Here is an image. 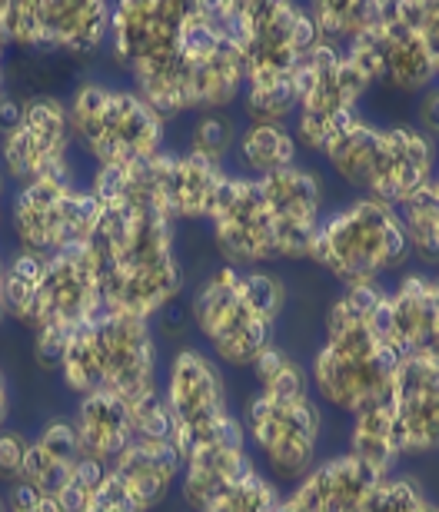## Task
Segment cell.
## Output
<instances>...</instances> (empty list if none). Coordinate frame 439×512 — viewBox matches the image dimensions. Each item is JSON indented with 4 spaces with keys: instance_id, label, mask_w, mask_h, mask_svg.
Masks as SVG:
<instances>
[{
    "instance_id": "6da1fadb",
    "label": "cell",
    "mask_w": 439,
    "mask_h": 512,
    "mask_svg": "<svg viewBox=\"0 0 439 512\" xmlns=\"http://www.w3.org/2000/svg\"><path fill=\"white\" fill-rule=\"evenodd\" d=\"M87 187L100 203L87 253L104 306L153 323L180 300L187 273L177 256V220L157 197L150 160L94 170Z\"/></svg>"
},
{
    "instance_id": "7a4b0ae2",
    "label": "cell",
    "mask_w": 439,
    "mask_h": 512,
    "mask_svg": "<svg viewBox=\"0 0 439 512\" xmlns=\"http://www.w3.org/2000/svg\"><path fill=\"white\" fill-rule=\"evenodd\" d=\"M57 380L74 399L110 393L137 403L160 389V343L150 320L100 310L64 343Z\"/></svg>"
},
{
    "instance_id": "3957f363",
    "label": "cell",
    "mask_w": 439,
    "mask_h": 512,
    "mask_svg": "<svg viewBox=\"0 0 439 512\" xmlns=\"http://www.w3.org/2000/svg\"><path fill=\"white\" fill-rule=\"evenodd\" d=\"M64 100L74 147L94 170L134 167L167 150L170 124L130 84L77 77Z\"/></svg>"
},
{
    "instance_id": "277c9868",
    "label": "cell",
    "mask_w": 439,
    "mask_h": 512,
    "mask_svg": "<svg viewBox=\"0 0 439 512\" xmlns=\"http://www.w3.org/2000/svg\"><path fill=\"white\" fill-rule=\"evenodd\" d=\"M400 356L390 346L376 343L366 330V316L340 293L323 316V343L316 346L306 376L310 393L320 406L340 416H353L366 399L390 389Z\"/></svg>"
},
{
    "instance_id": "5b68a950",
    "label": "cell",
    "mask_w": 439,
    "mask_h": 512,
    "mask_svg": "<svg viewBox=\"0 0 439 512\" xmlns=\"http://www.w3.org/2000/svg\"><path fill=\"white\" fill-rule=\"evenodd\" d=\"M306 260L330 273L343 290H353L403 273L413 253L400 213L370 197H356L340 210L323 213Z\"/></svg>"
},
{
    "instance_id": "8992f818",
    "label": "cell",
    "mask_w": 439,
    "mask_h": 512,
    "mask_svg": "<svg viewBox=\"0 0 439 512\" xmlns=\"http://www.w3.org/2000/svg\"><path fill=\"white\" fill-rule=\"evenodd\" d=\"M110 4L100 0H0V40L10 54L84 64L107 54Z\"/></svg>"
},
{
    "instance_id": "52a82bcc",
    "label": "cell",
    "mask_w": 439,
    "mask_h": 512,
    "mask_svg": "<svg viewBox=\"0 0 439 512\" xmlns=\"http://www.w3.org/2000/svg\"><path fill=\"white\" fill-rule=\"evenodd\" d=\"M100 310H104V293H100L94 263H90L84 243L77 250L44 256L37 290L17 326L30 336L34 360L44 370H57L64 343Z\"/></svg>"
},
{
    "instance_id": "ba28073f",
    "label": "cell",
    "mask_w": 439,
    "mask_h": 512,
    "mask_svg": "<svg viewBox=\"0 0 439 512\" xmlns=\"http://www.w3.org/2000/svg\"><path fill=\"white\" fill-rule=\"evenodd\" d=\"M100 223V203L77 177H47L14 187L7 197L4 230L20 253L54 256L90 243Z\"/></svg>"
},
{
    "instance_id": "9c48e42d",
    "label": "cell",
    "mask_w": 439,
    "mask_h": 512,
    "mask_svg": "<svg viewBox=\"0 0 439 512\" xmlns=\"http://www.w3.org/2000/svg\"><path fill=\"white\" fill-rule=\"evenodd\" d=\"M240 419L247 429L250 456L283 493L320 463L326 416L313 396L283 399L253 389L243 403Z\"/></svg>"
},
{
    "instance_id": "30bf717a",
    "label": "cell",
    "mask_w": 439,
    "mask_h": 512,
    "mask_svg": "<svg viewBox=\"0 0 439 512\" xmlns=\"http://www.w3.org/2000/svg\"><path fill=\"white\" fill-rule=\"evenodd\" d=\"M74 150L64 94L30 90L14 97V107L0 124V173L10 187H27L47 177H77Z\"/></svg>"
},
{
    "instance_id": "8fae6325",
    "label": "cell",
    "mask_w": 439,
    "mask_h": 512,
    "mask_svg": "<svg viewBox=\"0 0 439 512\" xmlns=\"http://www.w3.org/2000/svg\"><path fill=\"white\" fill-rule=\"evenodd\" d=\"M243 266L220 263L203 276L190 296V323L207 343V353L227 370H250L273 346V326L250 310L240 293Z\"/></svg>"
},
{
    "instance_id": "7c38bea8",
    "label": "cell",
    "mask_w": 439,
    "mask_h": 512,
    "mask_svg": "<svg viewBox=\"0 0 439 512\" xmlns=\"http://www.w3.org/2000/svg\"><path fill=\"white\" fill-rule=\"evenodd\" d=\"M207 223L223 263L243 266V270L277 263V223L257 177L230 170L220 190L213 193Z\"/></svg>"
},
{
    "instance_id": "4fadbf2b",
    "label": "cell",
    "mask_w": 439,
    "mask_h": 512,
    "mask_svg": "<svg viewBox=\"0 0 439 512\" xmlns=\"http://www.w3.org/2000/svg\"><path fill=\"white\" fill-rule=\"evenodd\" d=\"M190 4L170 0H124L110 4V37L107 57L130 80L177 57L180 27Z\"/></svg>"
},
{
    "instance_id": "5bb4252c",
    "label": "cell",
    "mask_w": 439,
    "mask_h": 512,
    "mask_svg": "<svg viewBox=\"0 0 439 512\" xmlns=\"http://www.w3.org/2000/svg\"><path fill=\"white\" fill-rule=\"evenodd\" d=\"M263 200L277 223V263L280 260H306L313 247L316 227L323 220V177L313 167L277 170L270 177H257Z\"/></svg>"
},
{
    "instance_id": "9a60e30c",
    "label": "cell",
    "mask_w": 439,
    "mask_h": 512,
    "mask_svg": "<svg viewBox=\"0 0 439 512\" xmlns=\"http://www.w3.org/2000/svg\"><path fill=\"white\" fill-rule=\"evenodd\" d=\"M393 449L400 459L439 453V366L403 360L393 376Z\"/></svg>"
},
{
    "instance_id": "2e32d148",
    "label": "cell",
    "mask_w": 439,
    "mask_h": 512,
    "mask_svg": "<svg viewBox=\"0 0 439 512\" xmlns=\"http://www.w3.org/2000/svg\"><path fill=\"white\" fill-rule=\"evenodd\" d=\"M230 167H220L200 153L190 150H163L160 157L150 160V177L157 187V197L163 210L177 223H207V210L213 203V193L227 180Z\"/></svg>"
},
{
    "instance_id": "e0dca14e",
    "label": "cell",
    "mask_w": 439,
    "mask_h": 512,
    "mask_svg": "<svg viewBox=\"0 0 439 512\" xmlns=\"http://www.w3.org/2000/svg\"><path fill=\"white\" fill-rule=\"evenodd\" d=\"M380 473L360 463L353 453H336L320 459L293 489H287L283 506L290 512H360L366 493L380 483Z\"/></svg>"
},
{
    "instance_id": "ac0fdd59",
    "label": "cell",
    "mask_w": 439,
    "mask_h": 512,
    "mask_svg": "<svg viewBox=\"0 0 439 512\" xmlns=\"http://www.w3.org/2000/svg\"><path fill=\"white\" fill-rule=\"evenodd\" d=\"M376 40L383 54L380 84L393 94H426L439 84V60L430 54L420 30L403 24L400 4H380Z\"/></svg>"
},
{
    "instance_id": "d6986e66",
    "label": "cell",
    "mask_w": 439,
    "mask_h": 512,
    "mask_svg": "<svg viewBox=\"0 0 439 512\" xmlns=\"http://www.w3.org/2000/svg\"><path fill=\"white\" fill-rule=\"evenodd\" d=\"M107 469L137 499L140 509L153 512L167 503L170 493L177 489L183 459L173 443H144V439H134Z\"/></svg>"
},
{
    "instance_id": "ffe728a7",
    "label": "cell",
    "mask_w": 439,
    "mask_h": 512,
    "mask_svg": "<svg viewBox=\"0 0 439 512\" xmlns=\"http://www.w3.org/2000/svg\"><path fill=\"white\" fill-rule=\"evenodd\" d=\"M80 463H84V453H80L70 416H50L37 433H30L24 479L20 483L57 499L70 486V479L77 476Z\"/></svg>"
},
{
    "instance_id": "44dd1931",
    "label": "cell",
    "mask_w": 439,
    "mask_h": 512,
    "mask_svg": "<svg viewBox=\"0 0 439 512\" xmlns=\"http://www.w3.org/2000/svg\"><path fill=\"white\" fill-rule=\"evenodd\" d=\"M70 423H74L80 453H84V459H90V463L110 466L130 443H134L130 403H124V399H117L110 393H94V396L74 399Z\"/></svg>"
},
{
    "instance_id": "7402d4cb",
    "label": "cell",
    "mask_w": 439,
    "mask_h": 512,
    "mask_svg": "<svg viewBox=\"0 0 439 512\" xmlns=\"http://www.w3.org/2000/svg\"><path fill=\"white\" fill-rule=\"evenodd\" d=\"M390 429H393V383H390V389H383V393H376L373 399H366V403L350 416L346 453H353L360 463L376 469L380 476L400 473L403 459L396 456Z\"/></svg>"
},
{
    "instance_id": "603a6c76",
    "label": "cell",
    "mask_w": 439,
    "mask_h": 512,
    "mask_svg": "<svg viewBox=\"0 0 439 512\" xmlns=\"http://www.w3.org/2000/svg\"><path fill=\"white\" fill-rule=\"evenodd\" d=\"M380 137H383V127H376L373 120L360 117L350 130L326 140L320 157L343 187H350L363 197L366 183H370V173H373V163H376V153H380Z\"/></svg>"
},
{
    "instance_id": "cb8c5ba5",
    "label": "cell",
    "mask_w": 439,
    "mask_h": 512,
    "mask_svg": "<svg viewBox=\"0 0 439 512\" xmlns=\"http://www.w3.org/2000/svg\"><path fill=\"white\" fill-rule=\"evenodd\" d=\"M237 173L247 177H270L277 170H287L300 163V147L287 124H247L237 137Z\"/></svg>"
},
{
    "instance_id": "d4e9b609",
    "label": "cell",
    "mask_w": 439,
    "mask_h": 512,
    "mask_svg": "<svg viewBox=\"0 0 439 512\" xmlns=\"http://www.w3.org/2000/svg\"><path fill=\"white\" fill-rule=\"evenodd\" d=\"M306 14H310L320 40L336 47L353 44L366 30L380 27V4H330L323 0V4H306Z\"/></svg>"
},
{
    "instance_id": "484cf974",
    "label": "cell",
    "mask_w": 439,
    "mask_h": 512,
    "mask_svg": "<svg viewBox=\"0 0 439 512\" xmlns=\"http://www.w3.org/2000/svg\"><path fill=\"white\" fill-rule=\"evenodd\" d=\"M283 489L263 473L260 466H253L247 476H240L217 503H210L207 512H280L283 509Z\"/></svg>"
},
{
    "instance_id": "4316f807",
    "label": "cell",
    "mask_w": 439,
    "mask_h": 512,
    "mask_svg": "<svg viewBox=\"0 0 439 512\" xmlns=\"http://www.w3.org/2000/svg\"><path fill=\"white\" fill-rule=\"evenodd\" d=\"M237 137H240V127L230 114H197L183 150L200 153V157L227 167V160L233 157V150H237Z\"/></svg>"
},
{
    "instance_id": "83f0119b",
    "label": "cell",
    "mask_w": 439,
    "mask_h": 512,
    "mask_svg": "<svg viewBox=\"0 0 439 512\" xmlns=\"http://www.w3.org/2000/svg\"><path fill=\"white\" fill-rule=\"evenodd\" d=\"M426 499L420 479L410 473H390L366 493L360 512H420Z\"/></svg>"
},
{
    "instance_id": "f1b7e54d",
    "label": "cell",
    "mask_w": 439,
    "mask_h": 512,
    "mask_svg": "<svg viewBox=\"0 0 439 512\" xmlns=\"http://www.w3.org/2000/svg\"><path fill=\"white\" fill-rule=\"evenodd\" d=\"M240 293L250 310L270 326H277L283 310H287V283H283L273 270H263V266H257V270H243Z\"/></svg>"
},
{
    "instance_id": "f546056e",
    "label": "cell",
    "mask_w": 439,
    "mask_h": 512,
    "mask_svg": "<svg viewBox=\"0 0 439 512\" xmlns=\"http://www.w3.org/2000/svg\"><path fill=\"white\" fill-rule=\"evenodd\" d=\"M27 446H30V433L10 423L0 426V489L17 486L24 479Z\"/></svg>"
},
{
    "instance_id": "4dcf8cb0",
    "label": "cell",
    "mask_w": 439,
    "mask_h": 512,
    "mask_svg": "<svg viewBox=\"0 0 439 512\" xmlns=\"http://www.w3.org/2000/svg\"><path fill=\"white\" fill-rule=\"evenodd\" d=\"M84 512H144V509L137 506V499L130 496L127 489L120 486V479L107 469L104 483L97 486V493H94V499L87 503Z\"/></svg>"
},
{
    "instance_id": "1f68e13d",
    "label": "cell",
    "mask_w": 439,
    "mask_h": 512,
    "mask_svg": "<svg viewBox=\"0 0 439 512\" xmlns=\"http://www.w3.org/2000/svg\"><path fill=\"white\" fill-rule=\"evenodd\" d=\"M0 499H4L7 512H64V506H60L54 496L37 493V489H30L27 483L0 489Z\"/></svg>"
},
{
    "instance_id": "d6a6232c",
    "label": "cell",
    "mask_w": 439,
    "mask_h": 512,
    "mask_svg": "<svg viewBox=\"0 0 439 512\" xmlns=\"http://www.w3.org/2000/svg\"><path fill=\"white\" fill-rule=\"evenodd\" d=\"M413 127L420 130V133H426L430 140L439 137V87L420 94V104H416V124Z\"/></svg>"
},
{
    "instance_id": "836d02e7",
    "label": "cell",
    "mask_w": 439,
    "mask_h": 512,
    "mask_svg": "<svg viewBox=\"0 0 439 512\" xmlns=\"http://www.w3.org/2000/svg\"><path fill=\"white\" fill-rule=\"evenodd\" d=\"M10 107H14V90H10V50L0 40V124L7 120Z\"/></svg>"
},
{
    "instance_id": "e575fe53",
    "label": "cell",
    "mask_w": 439,
    "mask_h": 512,
    "mask_svg": "<svg viewBox=\"0 0 439 512\" xmlns=\"http://www.w3.org/2000/svg\"><path fill=\"white\" fill-rule=\"evenodd\" d=\"M10 409H14V389H10L7 373L0 370V426L10 423Z\"/></svg>"
},
{
    "instance_id": "d590c367",
    "label": "cell",
    "mask_w": 439,
    "mask_h": 512,
    "mask_svg": "<svg viewBox=\"0 0 439 512\" xmlns=\"http://www.w3.org/2000/svg\"><path fill=\"white\" fill-rule=\"evenodd\" d=\"M4 260H7V253H4V247H0V330L7 326V306H4Z\"/></svg>"
},
{
    "instance_id": "8d00e7d4",
    "label": "cell",
    "mask_w": 439,
    "mask_h": 512,
    "mask_svg": "<svg viewBox=\"0 0 439 512\" xmlns=\"http://www.w3.org/2000/svg\"><path fill=\"white\" fill-rule=\"evenodd\" d=\"M420 512H439V506H433V503H426V506H423Z\"/></svg>"
},
{
    "instance_id": "74e56055",
    "label": "cell",
    "mask_w": 439,
    "mask_h": 512,
    "mask_svg": "<svg viewBox=\"0 0 439 512\" xmlns=\"http://www.w3.org/2000/svg\"><path fill=\"white\" fill-rule=\"evenodd\" d=\"M0 512H7V509H4V499H0Z\"/></svg>"
},
{
    "instance_id": "f35d334b",
    "label": "cell",
    "mask_w": 439,
    "mask_h": 512,
    "mask_svg": "<svg viewBox=\"0 0 439 512\" xmlns=\"http://www.w3.org/2000/svg\"><path fill=\"white\" fill-rule=\"evenodd\" d=\"M280 512H290V509H287V506H283V509H280Z\"/></svg>"
}]
</instances>
